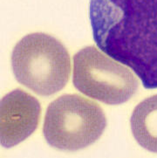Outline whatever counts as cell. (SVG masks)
<instances>
[{"label": "cell", "instance_id": "obj_5", "mask_svg": "<svg viewBox=\"0 0 157 158\" xmlns=\"http://www.w3.org/2000/svg\"><path fill=\"white\" fill-rule=\"evenodd\" d=\"M41 107L39 101L22 89L3 97L0 104V142L10 148L25 141L36 130Z\"/></svg>", "mask_w": 157, "mask_h": 158}, {"label": "cell", "instance_id": "obj_2", "mask_svg": "<svg viewBox=\"0 0 157 158\" xmlns=\"http://www.w3.org/2000/svg\"><path fill=\"white\" fill-rule=\"evenodd\" d=\"M11 66L18 81L43 96L63 89L71 73L70 56L66 47L43 32L28 34L16 44Z\"/></svg>", "mask_w": 157, "mask_h": 158}, {"label": "cell", "instance_id": "obj_4", "mask_svg": "<svg viewBox=\"0 0 157 158\" xmlns=\"http://www.w3.org/2000/svg\"><path fill=\"white\" fill-rule=\"evenodd\" d=\"M74 87L87 96L109 105L130 100L138 88V81L127 67L87 46L73 57Z\"/></svg>", "mask_w": 157, "mask_h": 158}, {"label": "cell", "instance_id": "obj_1", "mask_svg": "<svg viewBox=\"0 0 157 158\" xmlns=\"http://www.w3.org/2000/svg\"><path fill=\"white\" fill-rule=\"evenodd\" d=\"M89 20L96 46L157 88V0H90Z\"/></svg>", "mask_w": 157, "mask_h": 158}, {"label": "cell", "instance_id": "obj_6", "mask_svg": "<svg viewBox=\"0 0 157 158\" xmlns=\"http://www.w3.org/2000/svg\"><path fill=\"white\" fill-rule=\"evenodd\" d=\"M130 124L137 143L148 151L157 153V94L137 105Z\"/></svg>", "mask_w": 157, "mask_h": 158}, {"label": "cell", "instance_id": "obj_3", "mask_svg": "<svg viewBox=\"0 0 157 158\" xmlns=\"http://www.w3.org/2000/svg\"><path fill=\"white\" fill-rule=\"evenodd\" d=\"M106 126L98 103L79 94H64L49 105L43 133L52 147L75 151L95 143Z\"/></svg>", "mask_w": 157, "mask_h": 158}]
</instances>
